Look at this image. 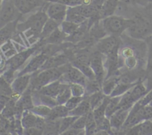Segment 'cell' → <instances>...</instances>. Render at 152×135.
Wrapping results in <instances>:
<instances>
[{
  "label": "cell",
  "mask_w": 152,
  "mask_h": 135,
  "mask_svg": "<svg viewBox=\"0 0 152 135\" xmlns=\"http://www.w3.org/2000/svg\"><path fill=\"white\" fill-rule=\"evenodd\" d=\"M68 6L61 2H50L45 9L49 19H51L61 25L66 19Z\"/></svg>",
  "instance_id": "10"
},
{
  "label": "cell",
  "mask_w": 152,
  "mask_h": 135,
  "mask_svg": "<svg viewBox=\"0 0 152 135\" xmlns=\"http://www.w3.org/2000/svg\"><path fill=\"white\" fill-rule=\"evenodd\" d=\"M127 135H152V120H146L129 129Z\"/></svg>",
  "instance_id": "18"
},
{
  "label": "cell",
  "mask_w": 152,
  "mask_h": 135,
  "mask_svg": "<svg viewBox=\"0 0 152 135\" xmlns=\"http://www.w3.org/2000/svg\"><path fill=\"white\" fill-rule=\"evenodd\" d=\"M77 118H78L77 117L68 115L60 119L59 120V134L71 128Z\"/></svg>",
  "instance_id": "32"
},
{
  "label": "cell",
  "mask_w": 152,
  "mask_h": 135,
  "mask_svg": "<svg viewBox=\"0 0 152 135\" xmlns=\"http://www.w3.org/2000/svg\"><path fill=\"white\" fill-rule=\"evenodd\" d=\"M71 87V94L72 96H79V97H83L86 93V87L80 84H74L71 83L70 84Z\"/></svg>",
  "instance_id": "38"
},
{
  "label": "cell",
  "mask_w": 152,
  "mask_h": 135,
  "mask_svg": "<svg viewBox=\"0 0 152 135\" xmlns=\"http://www.w3.org/2000/svg\"><path fill=\"white\" fill-rule=\"evenodd\" d=\"M14 93L11 88V85L7 82L2 77H0V95L12 97Z\"/></svg>",
  "instance_id": "36"
},
{
  "label": "cell",
  "mask_w": 152,
  "mask_h": 135,
  "mask_svg": "<svg viewBox=\"0 0 152 135\" xmlns=\"http://www.w3.org/2000/svg\"><path fill=\"white\" fill-rule=\"evenodd\" d=\"M48 19V16L45 10L39 9L23 22L18 23L16 29L19 32H25V37L31 44H33L40 40L42 31Z\"/></svg>",
  "instance_id": "2"
},
{
  "label": "cell",
  "mask_w": 152,
  "mask_h": 135,
  "mask_svg": "<svg viewBox=\"0 0 152 135\" xmlns=\"http://www.w3.org/2000/svg\"><path fill=\"white\" fill-rule=\"evenodd\" d=\"M67 37L66 34L59 27L48 38L42 41L45 45H61L64 42H66Z\"/></svg>",
  "instance_id": "21"
},
{
  "label": "cell",
  "mask_w": 152,
  "mask_h": 135,
  "mask_svg": "<svg viewBox=\"0 0 152 135\" xmlns=\"http://www.w3.org/2000/svg\"><path fill=\"white\" fill-rule=\"evenodd\" d=\"M1 51L4 53V56L7 58H9V59L13 57V56H15L17 53L16 47H14V45L12 43V42L10 40H8L6 42H4V44L1 45Z\"/></svg>",
  "instance_id": "34"
},
{
  "label": "cell",
  "mask_w": 152,
  "mask_h": 135,
  "mask_svg": "<svg viewBox=\"0 0 152 135\" xmlns=\"http://www.w3.org/2000/svg\"><path fill=\"white\" fill-rule=\"evenodd\" d=\"M48 56L45 53L40 52L37 55L34 56L31 59L26 66L19 72V75H25V74H33L37 72L38 70L41 69L42 65L48 59Z\"/></svg>",
  "instance_id": "11"
},
{
  "label": "cell",
  "mask_w": 152,
  "mask_h": 135,
  "mask_svg": "<svg viewBox=\"0 0 152 135\" xmlns=\"http://www.w3.org/2000/svg\"><path fill=\"white\" fill-rule=\"evenodd\" d=\"M121 96H115V97H111L107 104L106 109H105V116L107 118L109 119L119 108V104H120Z\"/></svg>",
  "instance_id": "30"
},
{
  "label": "cell",
  "mask_w": 152,
  "mask_h": 135,
  "mask_svg": "<svg viewBox=\"0 0 152 135\" xmlns=\"http://www.w3.org/2000/svg\"><path fill=\"white\" fill-rule=\"evenodd\" d=\"M62 0H51L50 1V2H60V1H62Z\"/></svg>",
  "instance_id": "48"
},
{
  "label": "cell",
  "mask_w": 152,
  "mask_h": 135,
  "mask_svg": "<svg viewBox=\"0 0 152 135\" xmlns=\"http://www.w3.org/2000/svg\"><path fill=\"white\" fill-rule=\"evenodd\" d=\"M22 15L14 5L13 0H3L0 7V28L19 20Z\"/></svg>",
  "instance_id": "5"
},
{
  "label": "cell",
  "mask_w": 152,
  "mask_h": 135,
  "mask_svg": "<svg viewBox=\"0 0 152 135\" xmlns=\"http://www.w3.org/2000/svg\"><path fill=\"white\" fill-rule=\"evenodd\" d=\"M149 46V50H148V69L152 71V45L148 44Z\"/></svg>",
  "instance_id": "45"
},
{
  "label": "cell",
  "mask_w": 152,
  "mask_h": 135,
  "mask_svg": "<svg viewBox=\"0 0 152 135\" xmlns=\"http://www.w3.org/2000/svg\"><path fill=\"white\" fill-rule=\"evenodd\" d=\"M120 1L131 6H144L152 3V0H120Z\"/></svg>",
  "instance_id": "42"
},
{
  "label": "cell",
  "mask_w": 152,
  "mask_h": 135,
  "mask_svg": "<svg viewBox=\"0 0 152 135\" xmlns=\"http://www.w3.org/2000/svg\"><path fill=\"white\" fill-rule=\"evenodd\" d=\"M91 111H92L91 108L90 102H89V97H84L82 102L77 105L76 108L73 111H70L69 115L74 116V117H82V116L86 115L88 114Z\"/></svg>",
  "instance_id": "22"
},
{
  "label": "cell",
  "mask_w": 152,
  "mask_h": 135,
  "mask_svg": "<svg viewBox=\"0 0 152 135\" xmlns=\"http://www.w3.org/2000/svg\"><path fill=\"white\" fill-rule=\"evenodd\" d=\"M10 99H11V97H10V96L0 95V113L5 108V106L8 103L9 101L10 100Z\"/></svg>",
  "instance_id": "44"
},
{
  "label": "cell",
  "mask_w": 152,
  "mask_h": 135,
  "mask_svg": "<svg viewBox=\"0 0 152 135\" xmlns=\"http://www.w3.org/2000/svg\"><path fill=\"white\" fill-rule=\"evenodd\" d=\"M65 20L74 22L77 25H81L88 19L85 18L79 11L77 7H68L67 10L66 19Z\"/></svg>",
  "instance_id": "23"
},
{
  "label": "cell",
  "mask_w": 152,
  "mask_h": 135,
  "mask_svg": "<svg viewBox=\"0 0 152 135\" xmlns=\"http://www.w3.org/2000/svg\"><path fill=\"white\" fill-rule=\"evenodd\" d=\"M120 77L112 76L104 80L102 85V91L105 96H111V93L114 90L117 85L120 82Z\"/></svg>",
  "instance_id": "25"
},
{
  "label": "cell",
  "mask_w": 152,
  "mask_h": 135,
  "mask_svg": "<svg viewBox=\"0 0 152 135\" xmlns=\"http://www.w3.org/2000/svg\"><path fill=\"white\" fill-rule=\"evenodd\" d=\"M131 110L119 109L109 118L111 128L119 129L123 127Z\"/></svg>",
  "instance_id": "15"
},
{
  "label": "cell",
  "mask_w": 152,
  "mask_h": 135,
  "mask_svg": "<svg viewBox=\"0 0 152 135\" xmlns=\"http://www.w3.org/2000/svg\"><path fill=\"white\" fill-rule=\"evenodd\" d=\"M59 25H60L58 24L56 22H55L54 20L48 18V19L47 22L45 24L44 27H43L42 31L40 40H44L46 38H48L56 28H59Z\"/></svg>",
  "instance_id": "28"
},
{
  "label": "cell",
  "mask_w": 152,
  "mask_h": 135,
  "mask_svg": "<svg viewBox=\"0 0 152 135\" xmlns=\"http://www.w3.org/2000/svg\"><path fill=\"white\" fill-rule=\"evenodd\" d=\"M72 96L71 94V87L70 84H66V83H62V88H61L60 92L59 93L58 96H56V99L57 101L58 105H65L67 101Z\"/></svg>",
  "instance_id": "27"
},
{
  "label": "cell",
  "mask_w": 152,
  "mask_h": 135,
  "mask_svg": "<svg viewBox=\"0 0 152 135\" xmlns=\"http://www.w3.org/2000/svg\"><path fill=\"white\" fill-rule=\"evenodd\" d=\"M13 4L22 14H27L37 9L31 0H13Z\"/></svg>",
  "instance_id": "26"
},
{
  "label": "cell",
  "mask_w": 152,
  "mask_h": 135,
  "mask_svg": "<svg viewBox=\"0 0 152 135\" xmlns=\"http://www.w3.org/2000/svg\"><path fill=\"white\" fill-rule=\"evenodd\" d=\"M107 96H105L103 92L101 90V91H98L96 93H93V94L88 96L89 97V102H90L91 108V110L96 109V108L99 106L102 102L105 100V97Z\"/></svg>",
  "instance_id": "31"
},
{
  "label": "cell",
  "mask_w": 152,
  "mask_h": 135,
  "mask_svg": "<svg viewBox=\"0 0 152 135\" xmlns=\"http://www.w3.org/2000/svg\"><path fill=\"white\" fill-rule=\"evenodd\" d=\"M68 56L63 54V53H58V54L56 53V54L48 58V59L45 62L44 65H42L40 71L59 68V67H61L68 63Z\"/></svg>",
  "instance_id": "13"
},
{
  "label": "cell",
  "mask_w": 152,
  "mask_h": 135,
  "mask_svg": "<svg viewBox=\"0 0 152 135\" xmlns=\"http://www.w3.org/2000/svg\"><path fill=\"white\" fill-rule=\"evenodd\" d=\"M51 109V108L47 106V105H37V106H34L31 111H32L34 114H35L36 115L39 116V117H43V118L46 117V118H47L49 116V114H50Z\"/></svg>",
  "instance_id": "37"
},
{
  "label": "cell",
  "mask_w": 152,
  "mask_h": 135,
  "mask_svg": "<svg viewBox=\"0 0 152 135\" xmlns=\"http://www.w3.org/2000/svg\"><path fill=\"white\" fill-rule=\"evenodd\" d=\"M93 135H107V134H106V131H105L99 130Z\"/></svg>",
  "instance_id": "46"
},
{
  "label": "cell",
  "mask_w": 152,
  "mask_h": 135,
  "mask_svg": "<svg viewBox=\"0 0 152 135\" xmlns=\"http://www.w3.org/2000/svg\"><path fill=\"white\" fill-rule=\"evenodd\" d=\"M18 21L19 20L10 22L0 28V45L10 40V39L12 38L15 33L17 31L16 27H17Z\"/></svg>",
  "instance_id": "19"
},
{
  "label": "cell",
  "mask_w": 152,
  "mask_h": 135,
  "mask_svg": "<svg viewBox=\"0 0 152 135\" xmlns=\"http://www.w3.org/2000/svg\"><path fill=\"white\" fill-rule=\"evenodd\" d=\"M38 94H39V97L40 101H41V102L42 103V105H47V106L50 107V108H53V107L58 105L57 101H56V99H55V98L45 96V95H42L41 94V93H39V92H38Z\"/></svg>",
  "instance_id": "39"
},
{
  "label": "cell",
  "mask_w": 152,
  "mask_h": 135,
  "mask_svg": "<svg viewBox=\"0 0 152 135\" xmlns=\"http://www.w3.org/2000/svg\"><path fill=\"white\" fill-rule=\"evenodd\" d=\"M0 135H10V134H7V133H3V132H1V133L0 134Z\"/></svg>",
  "instance_id": "49"
},
{
  "label": "cell",
  "mask_w": 152,
  "mask_h": 135,
  "mask_svg": "<svg viewBox=\"0 0 152 135\" xmlns=\"http://www.w3.org/2000/svg\"><path fill=\"white\" fill-rule=\"evenodd\" d=\"M86 119H87V114L82 116V117H79L74 122L71 128L76 129V130H84L86 125Z\"/></svg>",
  "instance_id": "41"
},
{
  "label": "cell",
  "mask_w": 152,
  "mask_h": 135,
  "mask_svg": "<svg viewBox=\"0 0 152 135\" xmlns=\"http://www.w3.org/2000/svg\"><path fill=\"white\" fill-rule=\"evenodd\" d=\"M2 2H3V0H0V7H1V4H2Z\"/></svg>",
  "instance_id": "50"
},
{
  "label": "cell",
  "mask_w": 152,
  "mask_h": 135,
  "mask_svg": "<svg viewBox=\"0 0 152 135\" xmlns=\"http://www.w3.org/2000/svg\"><path fill=\"white\" fill-rule=\"evenodd\" d=\"M62 85V83L59 80H58V81L53 82L46 85L45 86L39 89L38 92L42 95H45V96H50V97L56 99V96H58L59 93L60 92Z\"/></svg>",
  "instance_id": "20"
},
{
  "label": "cell",
  "mask_w": 152,
  "mask_h": 135,
  "mask_svg": "<svg viewBox=\"0 0 152 135\" xmlns=\"http://www.w3.org/2000/svg\"><path fill=\"white\" fill-rule=\"evenodd\" d=\"M102 23L108 36H120L130 28L132 20L123 16L113 15L102 19Z\"/></svg>",
  "instance_id": "4"
},
{
  "label": "cell",
  "mask_w": 152,
  "mask_h": 135,
  "mask_svg": "<svg viewBox=\"0 0 152 135\" xmlns=\"http://www.w3.org/2000/svg\"><path fill=\"white\" fill-rule=\"evenodd\" d=\"M31 79V74L18 76L17 78L15 79L11 83V88L13 93L18 96L22 95L29 88Z\"/></svg>",
  "instance_id": "12"
},
{
  "label": "cell",
  "mask_w": 152,
  "mask_h": 135,
  "mask_svg": "<svg viewBox=\"0 0 152 135\" xmlns=\"http://www.w3.org/2000/svg\"><path fill=\"white\" fill-rule=\"evenodd\" d=\"M89 29H90V26H89L88 19L87 21L80 25L77 31L72 35L67 37L66 42H71L73 45H77V43L81 42L83 39L86 38V36L88 34Z\"/></svg>",
  "instance_id": "14"
},
{
  "label": "cell",
  "mask_w": 152,
  "mask_h": 135,
  "mask_svg": "<svg viewBox=\"0 0 152 135\" xmlns=\"http://www.w3.org/2000/svg\"><path fill=\"white\" fill-rule=\"evenodd\" d=\"M59 81L66 84H80L86 87L88 82V79L78 68L73 66L71 64L68 63L65 74L62 76Z\"/></svg>",
  "instance_id": "6"
},
{
  "label": "cell",
  "mask_w": 152,
  "mask_h": 135,
  "mask_svg": "<svg viewBox=\"0 0 152 135\" xmlns=\"http://www.w3.org/2000/svg\"><path fill=\"white\" fill-rule=\"evenodd\" d=\"M84 97H79V96H71L66 103L65 104V106L68 108V110L70 111H73L74 108L77 107V105L82 102Z\"/></svg>",
  "instance_id": "40"
},
{
  "label": "cell",
  "mask_w": 152,
  "mask_h": 135,
  "mask_svg": "<svg viewBox=\"0 0 152 135\" xmlns=\"http://www.w3.org/2000/svg\"><path fill=\"white\" fill-rule=\"evenodd\" d=\"M40 45V42H37L35 47H29V48L26 49V50H21L20 52L16 53L15 56L11 57L10 59H8L7 64L8 65V68L16 71V70L19 69L20 67L23 65V64L38 50L39 46Z\"/></svg>",
  "instance_id": "9"
},
{
  "label": "cell",
  "mask_w": 152,
  "mask_h": 135,
  "mask_svg": "<svg viewBox=\"0 0 152 135\" xmlns=\"http://www.w3.org/2000/svg\"><path fill=\"white\" fill-rule=\"evenodd\" d=\"M98 131L97 125L95 121L94 117L93 111H91L87 114V119H86V125L85 128V132L86 135H93Z\"/></svg>",
  "instance_id": "29"
},
{
  "label": "cell",
  "mask_w": 152,
  "mask_h": 135,
  "mask_svg": "<svg viewBox=\"0 0 152 135\" xmlns=\"http://www.w3.org/2000/svg\"><path fill=\"white\" fill-rule=\"evenodd\" d=\"M136 84V83H135ZM135 84L133 83H122L119 82L117 85L116 88H114V90H113V92L111 94V97H115V96H123L124 93H126V92L129 91L132 87L135 85Z\"/></svg>",
  "instance_id": "33"
},
{
  "label": "cell",
  "mask_w": 152,
  "mask_h": 135,
  "mask_svg": "<svg viewBox=\"0 0 152 135\" xmlns=\"http://www.w3.org/2000/svg\"><path fill=\"white\" fill-rule=\"evenodd\" d=\"M80 25H77V24L74 23V22H69V21L65 20L63 22L61 23V25H59L60 28L62 29V31L66 34L67 36H69L72 35L74 32L77 30V28H79Z\"/></svg>",
  "instance_id": "35"
},
{
  "label": "cell",
  "mask_w": 152,
  "mask_h": 135,
  "mask_svg": "<svg viewBox=\"0 0 152 135\" xmlns=\"http://www.w3.org/2000/svg\"><path fill=\"white\" fill-rule=\"evenodd\" d=\"M69 115V111L65 105H59L53 107L51 109L50 114L47 117L48 120H57Z\"/></svg>",
  "instance_id": "24"
},
{
  "label": "cell",
  "mask_w": 152,
  "mask_h": 135,
  "mask_svg": "<svg viewBox=\"0 0 152 135\" xmlns=\"http://www.w3.org/2000/svg\"><path fill=\"white\" fill-rule=\"evenodd\" d=\"M68 64V63H67ZM67 64L56 68L40 71L39 74L37 72L31 74L30 86L32 91H38L39 89L49 83L58 81L65 74L67 68Z\"/></svg>",
  "instance_id": "3"
},
{
  "label": "cell",
  "mask_w": 152,
  "mask_h": 135,
  "mask_svg": "<svg viewBox=\"0 0 152 135\" xmlns=\"http://www.w3.org/2000/svg\"><path fill=\"white\" fill-rule=\"evenodd\" d=\"M120 2V0H105L99 11V18L101 20L115 14Z\"/></svg>",
  "instance_id": "16"
},
{
  "label": "cell",
  "mask_w": 152,
  "mask_h": 135,
  "mask_svg": "<svg viewBox=\"0 0 152 135\" xmlns=\"http://www.w3.org/2000/svg\"><path fill=\"white\" fill-rule=\"evenodd\" d=\"M103 56H104L102 53L96 50L91 53L90 56V66L91 67L92 70L94 73L96 80L101 85H102V82L106 77Z\"/></svg>",
  "instance_id": "7"
},
{
  "label": "cell",
  "mask_w": 152,
  "mask_h": 135,
  "mask_svg": "<svg viewBox=\"0 0 152 135\" xmlns=\"http://www.w3.org/2000/svg\"><path fill=\"white\" fill-rule=\"evenodd\" d=\"M120 44H121V39L120 36H107L96 42L94 47L96 48V51L99 52L105 56L114 51L115 49L120 48Z\"/></svg>",
  "instance_id": "8"
},
{
  "label": "cell",
  "mask_w": 152,
  "mask_h": 135,
  "mask_svg": "<svg viewBox=\"0 0 152 135\" xmlns=\"http://www.w3.org/2000/svg\"><path fill=\"white\" fill-rule=\"evenodd\" d=\"M128 19L132 25L128 29L129 35L137 39L147 38L152 34V3L148 5L131 6Z\"/></svg>",
  "instance_id": "1"
},
{
  "label": "cell",
  "mask_w": 152,
  "mask_h": 135,
  "mask_svg": "<svg viewBox=\"0 0 152 135\" xmlns=\"http://www.w3.org/2000/svg\"><path fill=\"white\" fill-rule=\"evenodd\" d=\"M23 135H44L43 130L37 128H30L23 129Z\"/></svg>",
  "instance_id": "43"
},
{
  "label": "cell",
  "mask_w": 152,
  "mask_h": 135,
  "mask_svg": "<svg viewBox=\"0 0 152 135\" xmlns=\"http://www.w3.org/2000/svg\"><path fill=\"white\" fill-rule=\"evenodd\" d=\"M147 41H148V44L152 45V34L150 36L147 37Z\"/></svg>",
  "instance_id": "47"
},
{
  "label": "cell",
  "mask_w": 152,
  "mask_h": 135,
  "mask_svg": "<svg viewBox=\"0 0 152 135\" xmlns=\"http://www.w3.org/2000/svg\"><path fill=\"white\" fill-rule=\"evenodd\" d=\"M88 35L96 42V43L108 36L106 31L104 29L102 20L96 21L92 24L89 29Z\"/></svg>",
  "instance_id": "17"
}]
</instances>
